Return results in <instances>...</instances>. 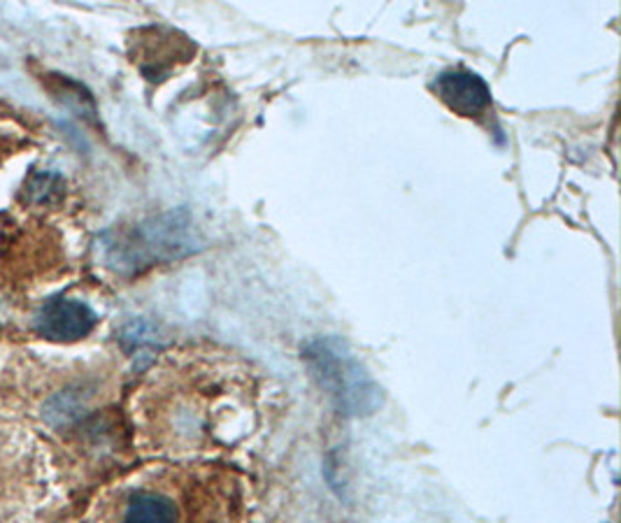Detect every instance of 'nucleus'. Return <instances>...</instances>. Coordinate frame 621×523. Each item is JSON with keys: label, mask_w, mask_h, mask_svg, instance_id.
I'll return each mask as SVG.
<instances>
[{"label": "nucleus", "mask_w": 621, "mask_h": 523, "mask_svg": "<svg viewBox=\"0 0 621 523\" xmlns=\"http://www.w3.org/2000/svg\"><path fill=\"white\" fill-rule=\"evenodd\" d=\"M196 249L198 235L187 212H168L103 237L106 264L117 272L145 270L162 260L189 256Z\"/></svg>", "instance_id": "obj_1"}, {"label": "nucleus", "mask_w": 621, "mask_h": 523, "mask_svg": "<svg viewBox=\"0 0 621 523\" xmlns=\"http://www.w3.org/2000/svg\"><path fill=\"white\" fill-rule=\"evenodd\" d=\"M303 364L340 414L368 416L382 405V391L343 340H312L303 349Z\"/></svg>", "instance_id": "obj_2"}, {"label": "nucleus", "mask_w": 621, "mask_h": 523, "mask_svg": "<svg viewBox=\"0 0 621 523\" xmlns=\"http://www.w3.org/2000/svg\"><path fill=\"white\" fill-rule=\"evenodd\" d=\"M433 91L440 103L464 119L479 122L491 112V91L485 79L470 70L450 68L440 73L433 82Z\"/></svg>", "instance_id": "obj_3"}, {"label": "nucleus", "mask_w": 621, "mask_h": 523, "mask_svg": "<svg viewBox=\"0 0 621 523\" xmlns=\"http://www.w3.org/2000/svg\"><path fill=\"white\" fill-rule=\"evenodd\" d=\"M98 324L96 312L75 298H54L37 312V333L56 342H75L87 337Z\"/></svg>", "instance_id": "obj_4"}, {"label": "nucleus", "mask_w": 621, "mask_h": 523, "mask_svg": "<svg viewBox=\"0 0 621 523\" xmlns=\"http://www.w3.org/2000/svg\"><path fill=\"white\" fill-rule=\"evenodd\" d=\"M122 523H177V508L164 493L137 491L126 502Z\"/></svg>", "instance_id": "obj_5"}, {"label": "nucleus", "mask_w": 621, "mask_h": 523, "mask_svg": "<svg viewBox=\"0 0 621 523\" xmlns=\"http://www.w3.org/2000/svg\"><path fill=\"white\" fill-rule=\"evenodd\" d=\"M26 189L33 196L35 203H40V200L56 196L54 189H58V177H54V175H37V177L31 179Z\"/></svg>", "instance_id": "obj_6"}]
</instances>
